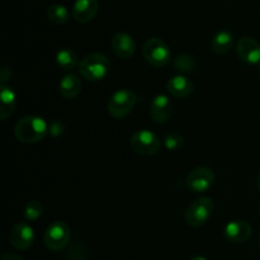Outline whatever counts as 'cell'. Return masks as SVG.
Masks as SVG:
<instances>
[{
    "mask_svg": "<svg viewBox=\"0 0 260 260\" xmlns=\"http://www.w3.org/2000/svg\"><path fill=\"white\" fill-rule=\"evenodd\" d=\"M2 260H23V259L20 258L19 255H17V254L5 253V254H3Z\"/></svg>",
    "mask_w": 260,
    "mask_h": 260,
    "instance_id": "obj_26",
    "label": "cell"
},
{
    "mask_svg": "<svg viewBox=\"0 0 260 260\" xmlns=\"http://www.w3.org/2000/svg\"><path fill=\"white\" fill-rule=\"evenodd\" d=\"M259 69H260V63H259Z\"/></svg>",
    "mask_w": 260,
    "mask_h": 260,
    "instance_id": "obj_31",
    "label": "cell"
},
{
    "mask_svg": "<svg viewBox=\"0 0 260 260\" xmlns=\"http://www.w3.org/2000/svg\"><path fill=\"white\" fill-rule=\"evenodd\" d=\"M69 17H70V14H69V10L65 5L55 3V4H51L48 7L47 18L53 24H63V23L68 22Z\"/></svg>",
    "mask_w": 260,
    "mask_h": 260,
    "instance_id": "obj_20",
    "label": "cell"
},
{
    "mask_svg": "<svg viewBox=\"0 0 260 260\" xmlns=\"http://www.w3.org/2000/svg\"><path fill=\"white\" fill-rule=\"evenodd\" d=\"M161 141L154 132L149 129H139L131 136V147L136 154L142 156H152L159 152Z\"/></svg>",
    "mask_w": 260,
    "mask_h": 260,
    "instance_id": "obj_6",
    "label": "cell"
},
{
    "mask_svg": "<svg viewBox=\"0 0 260 260\" xmlns=\"http://www.w3.org/2000/svg\"><path fill=\"white\" fill-rule=\"evenodd\" d=\"M234 35L230 30H220V32L216 33L212 38V42H211V47L212 51L217 55H226L231 51L234 46Z\"/></svg>",
    "mask_w": 260,
    "mask_h": 260,
    "instance_id": "obj_18",
    "label": "cell"
},
{
    "mask_svg": "<svg viewBox=\"0 0 260 260\" xmlns=\"http://www.w3.org/2000/svg\"><path fill=\"white\" fill-rule=\"evenodd\" d=\"M62 131H63V124L61 123V122L55 121V122H52V123H51L50 134L52 135V136H55V137L60 136V135L62 134Z\"/></svg>",
    "mask_w": 260,
    "mask_h": 260,
    "instance_id": "obj_24",
    "label": "cell"
},
{
    "mask_svg": "<svg viewBox=\"0 0 260 260\" xmlns=\"http://www.w3.org/2000/svg\"><path fill=\"white\" fill-rule=\"evenodd\" d=\"M43 213V206L40 201H29L24 207V218L29 222L38 220Z\"/></svg>",
    "mask_w": 260,
    "mask_h": 260,
    "instance_id": "obj_22",
    "label": "cell"
},
{
    "mask_svg": "<svg viewBox=\"0 0 260 260\" xmlns=\"http://www.w3.org/2000/svg\"><path fill=\"white\" fill-rule=\"evenodd\" d=\"M56 63L60 69L65 71H70L79 66L80 61H79L78 55L71 48H61L57 53H56Z\"/></svg>",
    "mask_w": 260,
    "mask_h": 260,
    "instance_id": "obj_19",
    "label": "cell"
},
{
    "mask_svg": "<svg viewBox=\"0 0 260 260\" xmlns=\"http://www.w3.org/2000/svg\"><path fill=\"white\" fill-rule=\"evenodd\" d=\"M111 70V61L108 56L102 52L86 55L79 63V73L85 80L99 81L106 78Z\"/></svg>",
    "mask_w": 260,
    "mask_h": 260,
    "instance_id": "obj_2",
    "label": "cell"
},
{
    "mask_svg": "<svg viewBox=\"0 0 260 260\" xmlns=\"http://www.w3.org/2000/svg\"><path fill=\"white\" fill-rule=\"evenodd\" d=\"M189 260H208L207 258H205V256H200V255H196V256H192Z\"/></svg>",
    "mask_w": 260,
    "mask_h": 260,
    "instance_id": "obj_27",
    "label": "cell"
},
{
    "mask_svg": "<svg viewBox=\"0 0 260 260\" xmlns=\"http://www.w3.org/2000/svg\"><path fill=\"white\" fill-rule=\"evenodd\" d=\"M98 9V0H75L71 15L78 23H88L95 18Z\"/></svg>",
    "mask_w": 260,
    "mask_h": 260,
    "instance_id": "obj_13",
    "label": "cell"
},
{
    "mask_svg": "<svg viewBox=\"0 0 260 260\" xmlns=\"http://www.w3.org/2000/svg\"><path fill=\"white\" fill-rule=\"evenodd\" d=\"M71 238V231L68 223L63 221H55L45 231L43 241L47 249L52 251H60L69 244Z\"/></svg>",
    "mask_w": 260,
    "mask_h": 260,
    "instance_id": "obj_7",
    "label": "cell"
},
{
    "mask_svg": "<svg viewBox=\"0 0 260 260\" xmlns=\"http://www.w3.org/2000/svg\"><path fill=\"white\" fill-rule=\"evenodd\" d=\"M137 102V96L134 91L128 89H119L114 91L108 101V113L114 118H123L128 116L135 108Z\"/></svg>",
    "mask_w": 260,
    "mask_h": 260,
    "instance_id": "obj_5",
    "label": "cell"
},
{
    "mask_svg": "<svg viewBox=\"0 0 260 260\" xmlns=\"http://www.w3.org/2000/svg\"><path fill=\"white\" fill-rule=\"evenodd\" d=\"M167 89L174 98H187L194 90V84L189 78L184 75H175L169 79Z\"/></svg>",
    "mask_w": 260,
    "mask_h": 260,
    "instance_id": "obj_15",
    "label": "cell"
},
{
    "mask_svg": "<svg viewBox=\"0 0 260 260\" xmlns=\"http://www.w3.org/2000/svg\"><path fill=\"white\" fill-rule=\"evenodd\" d=\"M259 248H260V239H259Z\"/></svg>",
    "mask_w": 260,
    "mask_h": 260,
    "instance_id": "obj_29",
    "label": "cell"
},
{
    "mask_svg": "<svg viewBox=\"0 0 260 260\" xmlns=\"http://www.w3.org/2000/svg\"><path fill=\"white\" fill-rule=\"evenodd\" d=\"M142 55L150 65L155 68L167 66L172 60V51L164 40L157 37L149 38L142 47Z\"/></svg>",
    "mask_w": 260,
    "mask_h": 260,
    "instance_id": "obj_3",
    "label": "cell"
},
{
    "mask_svg": "<svg viewBox=\"0 0 260 260\" xmlns=\"http://www.w3.org/2000/svg\"><path fill=\"white\" fill-rule=\"evenodd\" d=\"M174 66L178 71L185 74V73H192L196 69V60L190 55L183 53V55L177 56L174 58Z\"/></svg>",
    "mask_w": 260,
    "mask_h": 260,
    "instance_id": "obj_21",
    "label": "cell"
},
{
    "mask_svg": "<svg viewBox=\"0 0 260 260\" xmlns=\"http://www.w3.org/2000/svg\"><path fill=\"white\" fill-rule=\"evenodd\" d=\"M236 52L241 61L250 65L260 63V43L251 37H243L236 43Z\"/></svg>",
    "mask_w": 260,
    "mask_h": 260,
    "instance_id": "obj_10",
    "label": "cell"
},
{
    "mask_svg": "<svg viewBox=\"0 0 260 260\" xmlns=\"http://www.w3.org/2000/svg\"><path fill=\"white\" fill-rule=\"evenodd\" d=\"M0 103H2L0 119L5 121L8 117L14 113L15 106H17V95H15L14 90L5 84L0 85Z\"/></svg>",
    "mask_w": 260,
    "mask_h": 260,
    "instance_id": "obj_17",
    "label": "cell"
},
{
    "mask_svg": "<svg viewBox=\"0 0 260 260\" xmlns=\"http://www.w3.org/2000/svg\"><path fill=\"white\" fill-rule=\"evenodd\" d=\"M81 80L76 74L69 73L58 83V91L65 99H73L81 91Z\"/></svg>",
    "mask_w": 260,
    "mask_h": 260,
    "instance_id": "obj_16",
    "label": "cell"
},
{
    "mask_svg": "<svg viewBox=\"0 0 260 260\" xmlns=\"http://www.w3.org/2000/svg\"><path fill=\"white\" fill-rule=\"evenodd\" d=\"M183 144H184V137L179 132H169L168 135H165L164 145L170 151L179 150L183 146Z\"/></svg>",
    "mask_w": 260,
    "mask_h": 260,
    "instance_id": "obj_23",
    "label": "cell"
},
{
    "mask_svg": "<svg viewBox=\"0 0 260 260\" xmlns=\"http://www.w3.org/2000/svg\"><path fill=\"white\" fill-rule=\"evenodd\" d=\"M259 212H260V208H259Z\"/></svg>",
    "mask_w": 260,
    "mask_h": 260,
    "instance_id": "obj_32",
    "label": "cell"
},
{
    "mask_svg": "<svg viewBox=\"0 0 260 260\" xmlns=\"http://www.w3.org/2000/svg\"><path fill=\"white\" fill-rule=\"evenodd\" d=\"M111 46L113 52L123 60H128L135 55L136 43L134 37L126 32H118L112 37Z\"/></svg>",
    "mask_w": 260,
    "mask_h": 260,
    "instance_id": "obj_12",
    "label": "cell"
},
{
    "mask_svg": "<svg viewBox=\"0 0 260 260\" xmlns=\"http://www.w3.org/2000/svg\"><path fill=\"white\" fill-rule=\"evenodd\" d=\"M79 260H85V259H79Z\"/></svg>",
    "mask_w": 260,
    "mask_h": 260,
    "instance_id": "obj_30",
    "label": "cell"
},
{
    "mask_svg": "<svg viewBox=\"0 0 260 260\" xmlns=\"http://www.w3.org/2000/svg\"><path fill=\"white\" fill-rule=\"evenodd\" d=\"M9 240L18 250H28L35 243V230L25 222L15 223L10 230Z\"/></svg>",
    "mask_w": 260,
    "mask_h": 260,
    "instance_id": "obj_9",
    "label": "cell"
},
{
    "mask_svg": "<svg viewBox=\"0 0 260 260\" xmlns=\"http://www.w3.org/2000/svg\"><path fill=\"white\" fill-rule=\"evenodd\" d=\"M256 185H258V189L260 190V173L258 175V179H256Z\"/></svg>",
    "mask_w": 260,
    "mask_h": 260,
    "instance_id": "obj_28",
    "label": "cell"
},
{
    "mask_svg": "<svg viewBox=\"0 0 260 260\" xmlns=\"http://www.w3.org/2000/svg\"><path fill=\"white\" fill-rule=\"evenodd\" d=\"M173 114V103L169 96L159 94L155 96L150 106V116L156 123H165Z\"/></svg>",
    "mask_w": 260,
    "mask_h": 260,
    "instance_id": "obj_11",
    "label": "cell"
},
{
    "mask_svg": "<svg viewBox=\"0 0 260 260\" xmlns=\"http://www.w3.org/2000/svg\"><path fill=\"white\" fill-rule=\"evenodd\" d=\"M215 210V203L210 197H200L190 203L184 213V220L192 228H202Z\"/></svg>",
    "mask_w": 260,
    "mask_h": 260,
    "instance_id": "obj_4",
    "label": "cell"
},
{
    "mask_svg": "<svg viewBox=\"0 0 260 260\" xmlns=\"http://www.w3.org/2000/svg\"><path fill=\"white\" fill-rule=\"evenodd\" d=\"M10 76H12V71L7 66H3L2 70H0V79H2V84H5L8 80H10Z\"/></svg>",
    "mask_w": 260,
    "mask_h": 260,
    "instance_id": "obj_25",
    "label": "cell"
},
{
    "mask_svg": "<svg viewBox=\"0 0 260 260\" xmlns=\"http://www.w3.org/2000/svg\"><path fill=\"white\" fill-rule=\"evenodd\" d=\"M213 183H215V173L208 167L194 168L185 178V185L193 193L207 192Z\"/></svg>",
    "mask_w": 260,
    "mask_h": 260,
    "instance_id": "obj_8",
    "label": "cell"
},
{
    "mask_svg": "<svg viewBox=\"0 0 260 260\" xmlns=\"http://www.w3.org/2000/svg\"><path fill=\"white\" fill-rule=\"evenodd\" d=\"M223 235L231 243H245L251 236V226L250 223L243 220L231 221L225 226Z\"/></svg>",
    "mask_w": 260,
    "mask_h": 260,
    "instance_id": "obj_14",
    "label": "cell"
},
{
    "mask_svg": "<svg viewBox=\"0 0 260 260\" xmlns=\"http://www.w3.org/2000/svg\"><path fill=\"white\" fill-rule=\"evenodd\" d=\"M50 127L46 121L37 116L23 117L15 124L14 135L20 142L24 144H36L40 142L47 136Z\"/></svg>",
    "mask_w": 260,
    "mask_h": 260,
    "instance_id": "obj_1",
    "label": "cell"
}]
</instances>
